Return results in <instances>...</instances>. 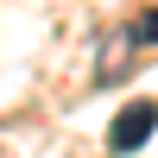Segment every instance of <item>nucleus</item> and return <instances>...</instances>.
<instances>
[{"label":"nucleus","mask_w":158,"mask_h":158,"mask_svg":"<svg viewBox=\"0 0 158 158\" xmlns=\"http://www.w3.org/2000/svg\"><path fill=\"white\" fill-rule=\"evenodd\" d=\"M152 133H158V101H127L114 114V127H108V146L114 152H139Z\"/></svg>","instance_id":"f257e3e1"},{"label":"nucleus","mask_w":158,"mask_h":158,"mask_svg":"<svg viewBox=\"0 0 158 158\" xmlns=\"http://www.w3.org/2000/svg\"><path fill=\"white\" fill-rule=\"evenodd\" d=\"M133 32L146 38V44H158V6H152V13H139V25H133Z\"/></svg>","instance_id":"f03ea898"}]
</instances>
